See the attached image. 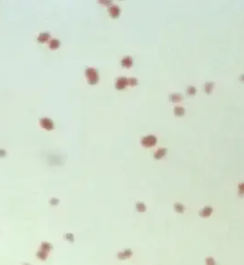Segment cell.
<instances>
[{"label":"cell","instance_id":"cell-1","mask_svg":"<svg viewBox=\"0 0 244 265\" xmlns=\"http://www.w3.org/2000/svg\"><path fill=\"white\" fill-rule=\"evenodd\" d=\"M85 74H86V76H87L88 81L91 85L96 84L98 82V80H99L97 71L96 69H94V68H88V69L86 70Z\"/></svg>","mask_w":244,"mask_h":265},{"label":"cell","instance_id":"cell-2","mask_svg":"<svg viewBox=\"0 0 244 265\" xmlns=\"http://www.w3.org/2000/svg\"><path fill=\"white\" fill-rule=\"evenodd\" d=\"M157 138L156 136L154 135H149L145 136L141 139V145L145 148H152L156 144Z\"/></svg>","mask_w":244,"mask_h":265},{"label":"cell","instance_id":"cell-3","mask_svg":"<svg viewBox=\"0 0 244 265\" xmlns=\"http://www.w3.org/2000/svg\"><path fill=\"white\" fill-rule=\"evenodd\" d=\"M128 85H129L128 78L127 77H124V76L118 77V78L115 80V89H117V90H119V91H122V90H124V89H126V87Z\"/></svg>","mask_w":244,"mask_h":265},{"label":"cell","instance_id":"cell-4","mask_svg":"<svg viewBox=\"0 0 244 265\" xmlns=\"http://www.w3.org/2000/svg\"><path fill=\"white\" fill-rule=\"evenodd\" d=\"M108 13H109V16H111L112 18L117 19L120 16L121 9L118 7L117 5H111L108 8Z\"/></svg>","mask_w":244,"mask_h":265},{"label":"cell","instance_id":"cell-5","mask_svg":"<svg viewBox=\"0 0 244 265\" xmlns=\"http://www.w3.org/2000/svg\"><path fill=\"white\" fill-rule=\"evenodd\" d=\"M167 153H168L167 148H159L154 152L153 156L156 160H159V159H161L162 157H164L166 154H167Z\"/></svg>","mask_w":244,"mask_h":265},{"label":"cell","instance_id":"cell-6","mask_svg":"<svg viewBox=\"0 0 244 265\" xmlns=\"http://www.w3.org/2000/svg\"><path fill=\"white\" fill-rule=\"evenodd\" d=\"M120 64H121V66L123 67V68L130 69V68L132 67L133 64V59L132 56H130V55L124 56V57L121 59Z\"/></svg>","mask_w":244,"mask_h":265},{"label":"cell","instance_id":"cell-7","mask_svg":"<svg viewBox=\"0 0 244 265\" xmlns=\"http://www.w3.org/2000/svg\"><path fill=\"white\" fill-rule=\"evenodd\" d=\"M133 256V251L131 249H125L123 251L119 252L117 254V258H119V260H126V258H130L131 257Z\"/></svg>","mask_w":244,"mask_h":265},{"label":"cell","instance_id":"cell-8","mask_svg":"<svg viewBox=\"0 0 244 265\" xmlns=\"http://www.w3.org/2000/svg\"><path fill=\"white\" fill-rule=\"evenodd\" d=\"M213 214V208L211 206H205L199 211V216L201 217H209Z\"/></svg>","mask_w":244,"mask_h":265},{"label":"cell","instance_id":"cell-9","mask_svg":"<svg viewBox=\"0 0 244 265\" xmlns=\"http://www.w3.org/2000/svg\"><path fill=\"white\" fill-rule=\"evenodd\" d=\"M40 124H41V126H42L43 128H45V129H47V130H52L53 127V121L51 119H49V118H42L40 121Z\"/></svg>","mask_w":244,"mask_h":265},{"label":"cell","instance_id":"cell-10","mask_svg":"<svg viewBox=\"0 0 244 265\" xmlns=\"http://www.w3.org/2000/svg\"><path fill=\"white\" fill-rule=\"evenodd\" d=\"M183 96L179 93H175V94H172L169 96V100L171 101V102H179V101H182L183 100Z\"/></svg>","mask_w":244,"mask_h":265},{"label":"cell","instance_id":"cell-11","mask_svg":"<svg viewBox=\"0 0 244 265\" xmlns=\"http://www.w3.org/2000/svg\"><path fill=\"white\" fill-rule=\"evenodd\" d=\"M185 113H186V110L181 106H175L174 108V114L175 117H183V115H185Z\"/></svg>","mask_w":244,"mask_h":265},{"label":"cell","instance_id":"cell-12","mask_svg":"<svg viewBox=\"0 0 244 265\" xmlns=\"http://www.w3.org/2000/svg\"><path fill=\"white\" fill-rule=\"evenodd\" d=\"M214 87H215V83L212 81H208L204 84V91L207 94H211L213 93Z\"/></svg>","mask_w":244,"mask_h":265},{"label":"cell","instance_id":"cell-13","mask_svg":"<svg viewBox=\"0 0 244 265\" xmlns=\"http://www.w3.org/2000/svg\"><path fill=\"white\" fill-rule=\"evenodd\" d=\"M174 209L178 214H183L184 211H185V206L182 203H180V202H175L174 204Z\"/></svg>","mask_w":244,"mask_h":265},{"label":"cell","instance_id":"cell-14","mask_svg":"<svg viewBox=\"0 0 244 265\" xmlns=\"http://www.w3.org/2000/svg\"><path fill=\"white\" fill-rule=\"evenodd\" d=\"M135 209L138 210V212H139V213H144L145 211L147 210V207H146V205H145L144 202L138 201L135 203Z\"/></svg>","mask_w":244,"mask_h":265},{"label":"cell","instance_id":"cell-15","mask_svg":"<svg viewBox=\"0 0 244 265\" xmlns=\"http://www.w3.org/2000/svg\"><path fill=\"white\" fill-rule=\"evenodd\" d=\"M196 93H197V90H196V88L195 86H188V87H187L186 94H188V96H195V94H196Z\"/></svg>","mask_w":244,"mask_h":265},{"label":"cell","instance_id":"cell-16","mask_svg":"<svg viewBox=\"0 0 244 265\" xmlns=\"http://www.w3.org/2000/svg\"><path fill=\"white\" fill-rule=\"evenodd\" d=\"M205 264L206 265H216V262L215 260V258L212 257H207L205 260Z\"/></svg>","mask_w":244,"mask_h":265},{"label":"cell","instance_id":"cell-17","mask_svg":"<svg viewBox=\"0 0 244 265\" xmlns=\"http://www.w3.org/2000/svg\"><path fill=\"white\" fill-rule=\"evenodd\" d=\"M128 82H129L130 86H138V80L135 77H130L128 78Z\"/></svg>","mask_w":244,"mask_h":265},{"label":"cell","instance_id":"cell-18","mask_svg":"<svg viewBox=\"0 0 244 265\" xmlns=\"http://www.w3.org/2000/svg\"><path fill=\"white\" fill-rule=\"evenodd\" d=\"M49 38V34H46V32H44V34H41L39 36H38V40L40 41V42H45V41Z\"/></svg>","mask_w":244,"mask_h":265},{"label":"cell","instance_id":"cell-19","mask_svg":"<svg viewBox=\"0 0 244 265\" xmlns=\"http://www.w3.org/2000/svg\"><path fill=\"white\" fill-rule=\"evenodd\" d=\"M59 41L58 40H53V41H51V43H50V47L52 49H56V48H58L59 47Z\"/></svg>","mask_w":244,"mask_h":265},{"label":"cell","instance_id":"cell-20","mask_svg":"<svg viewBox=\"0 0 244 265\" xmlns=\"http://www.w3.org/2000/svg\"><path fill=\"white\" fill-rule=\"evenodd\" d=\"M239 195H244V182L239 184Z\"/></svg>","mask_w":244,"mask_h":265},{"label":"cell","instance_id":"cell-21","mask_svg":"<svg viewBox=\"0 0 244 265\" xmlns=\"http://www.w3.org/2000/svg\"><path fill=\"white\" fill-rule=\"evenodd\" d=\"M37 257H39L40 258H42V260H44V258H46V257H47V254L44 251H40L39 253H37Z\"/></svg>","mask_w":244,"mask_h":265},{"label":"cell","instance_id":"cell-22","mask_svg":"<svg viewBox=\"0 0 244 265\" xmlns=\"http://www.w3.org/2000/svg\"><path fill=\"white\" fill-rule=\"evenodd\" d=\"M239 79L240 80L241 82H244V73H242V74H240V76L239 77Z\"/></svg>","mask_w":244,"mask_h":265}]
</instances>
